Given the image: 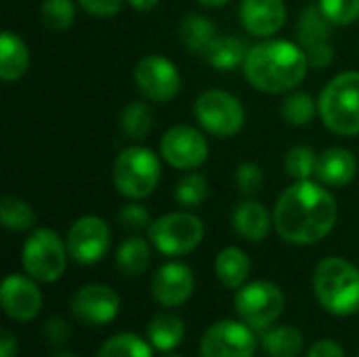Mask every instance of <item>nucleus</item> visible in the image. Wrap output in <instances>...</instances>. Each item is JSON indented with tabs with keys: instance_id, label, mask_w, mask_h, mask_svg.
<instances>
[{
	"instance_id": "1",
	"label": "nucleus",
	"mask_w": 359,
	"mask_h": 357,
	"mask_svg": "<svg viewBox=\"0 0 359 357\" xmlns=\"http://www.w3.org/2000/svg\"><path fill=\"white\" fill-rule=\"evenodd\" d=\"M337 202L332 194L305 179L290 185L276 204L273 223L290 244H313L324 240L337 225Z\"/></svg>"
},
{
	"instance_id": "2",
	"label": "nucleus",
	"mask_w": 359,
	"mask_h": 357,
	"mask_svg": "<svg viewBox=\"0 0 359 357\" xmlns=\"http://www.w3.org/2000/svg\"><path fill=\"white\" fill-rule=\"evenodd\" d=\"M307 55L288 40H267L248 48L244 74L261 93H286L297 88L307 76Z\"/></svg>"
},
{
	"instance_id": "3",
	"label": "nucleus",
	"mask_w": 359,
	"mask_h": 357,
	"mask_svg": "<svg viewBox=\"0 0 359 357\" xmlns=\"http://www.w3.org/2000/svg\"><path fill=\"white\" fill-rule=\"evenodd\" d=\"M313 292L320 305L332 316L347 318L358 314L359 269L341 257L320 261L313 274Z\"/></svg>"
},
{
	"instance_id": "4",
	"label": "nucleus",
	"mask_w": 359,
	"mask_h": 357,
	"mask_svg": "<svg viewBox=\"0 0 359 357\" xmlns=\"http://www.w3.org/2000/svg\"><path fill=\"white\" fill-rule=\"evenodd\" d=\"M320 116L337 135H359V72L339 74L324 86L320 95Z\"/></svg>"
},
{
	"instance_id": "5",
	"label": "nucleus",
	"mask_w": 359,
	"mask_h": 357,
	"mask_svg": "<svg viewBox=\"0 0 359 357\" xmlns=\"http://www.w3.org/2000/svg\"><path fill=\"white\" fill-rule=\"evenodd\" d=\"M158 181L160 162L147 147H128L114 162V185L130 200L147 198L156 189Z\"/></svg>"
},
{
	"instance_id": "6",
	"label": "nucleus",
	"mask_w": 359,
	"mask_h": 357,
	"mask_svg": "<svg viewBox=\"0 0 359 357\" xmlns=\"http://www.w3.org/2000/svg\"><path fill=\"white\" fill-rule=\"evenodd\" d=\"M286 305L284 292L278 284L257 280L244 284L236 297V311L240 320L252 330H267L278 322Z\"/></svg>"
},
{
	"instance_id": "7",
	"label": "nucleus",
	"mask_w": 359,
	"mask_h": 357,
	"mask_svg": "<svg viewBox=\"0 0 359 357\" xmlns=\"http://www.w3.org/2000/svg\"><path fill=\"white\" fill-rule=\"evenodd\" d=\"M21 261L29 278L50 284L63 276L67 250L53 229H36L23 244Z\"/></svg>"
},
{
	"instance_id": "8",
	"label": "nucleus",
	"mask_w": 359,
	"mask_h": 357,
	"mask_svg": "<svg viewBox=\"0 0 359 357\" xmlns=\"http://www.w3.org/2000/svg\"><path fill=\"white\" fill-rule=\"evenodd\" d=\"M149 238L158 252L166 257H181L198 248L204 238V225L196 215L170 213L154 221Z\"/></svg>"
},
{
	"instance_id": "9",
	"label": "nucleus",
	"mask_w": 359,
	"mask_h": 357,
	"mask_svg": "<svg viewBox=\"0 0 359 357\" xmlns=\"http://www.w3.org/2000/svg\"><path fill=\"white\" fill-rule=\"evenodd\" d=\"M196 118L206 133L227 139L242 130L246 114L233 95L225 90H206L196 101Z\"/></svg>"
},
{
	"instance_id": "10",
	"label": "nucleus",
	"mask_w": 359,
	"mask_h": 357,
	"mask_svg": "<svg viewBox=\"0 0 359 357\" xmlns=\"http://www.w3.org/2000/svg\"><path fill=\"white\" fill-rule=\"evenodd\" d=\"M255 351L257 339L252 328L233 320L212 324L200 341V357H252Z\"/></svg>"
},
{
	"instance_id": "11",
	"label": "nucleus",
	"mask_w": 359,
	"mask_h": 357,
	"mask_svg": "<svg viewBox=\"0 0 359 357\" xmlns=\"http://www.w3.org/2000/svg\"><path fill=\"white\" fill-rule=\"evenodd\" d=\"M135 82L143 97L156 103H164L177 97L181 88V76L172 61L160 55L143 57L135 67Z\"/></svg>"
},
{
	"instance_id": "12",
	"label": "nucleus",
	"mask_w": 359,
	"mask_h": 357,
	"mask_svg": "<svg viewBox=\"0 0 359 357\" xmlns=\"http://www.w3.org/2000/svg\"><path fill=\"white\" fill-rule=\"evenodd\" d=\"M109 227L99 217H80L67 231V252L80 265L101 261L109 248Z\"/></svg>"
},
{
	"instance_id": "13",
	"label": "nucleus",
	"mask_w": 359,
	"mask_h": 357,
	"mask_svg": "<svg viewBox=\"0 0 359 357\" xmlns=\"http://www.w3.org/2000/svg\"><path fill=\"white\" fill-rule=\"evenodd\" d=\"M162 158L179 170H196L208 158V143L191 126H172L160 143Z\"/></svg>"
},
{
	"instance_id": "14",
	"label": "nucleus",
	"mask_w": 359,
	"mask_h": 357,
	"mask_svg": "<svg viewBox=\"0 0 359 357\" xmlns=\"http://www.w3.org/2000/svg\"><path fill=\"white\" fill-rule=\"evenodd\" d=\"M72 314L86 324H109L120 311V297L114 288L103 284H88L74 292L69 301Z\"/></svg>"
},
{
	"instance_id": "15",
	"label": "nucleus",
	"mask_w": 359,
	"mask_h": 357,
	"mask_svg": "<svg viewBox=\"0 0 359 357\" xmlns=\"http://www.w3.org/2000/svg\"><path fill=\"white\" fill-rule=\"evenodd\" d=\"M0 301L4 314L15 322H29L42 309V295L34 280L13 274L2 282Z\"/></svg>"
},
{
	"instance_id": "16",
	"label": "nucleus",
	"mask_w": 359,
	"mask_h": 357,
	"mask_svg": "<svg viewBox=\"0 0 359 357\" xmlns=\"http://www.w3.org/2000/svg\"><path fill=\"white\" fill-rule=\"evenodd\" d=\"M194 292V274L185 263L162 265L151 280V295L164 307H179Z\"/></svg>"
},
{
	"instance_id": "17",
	"label": "nucleus",
	"mask_w": 359,
	"mask_h": 357,
	"mask_svg": "<svg viewBox=\"0 0 359 357\" xmlns=\"http://www.w3.org/2000/svg\"><path fill=\"white\" fill-rule=\"evenodd\" d=\"M240 19L252 36H273L286 23L284 0H242Z\"/></svg>"
},
{
	"instance_id": "18",
	"label": "nucleus",
	"mask_w": 359,
	"mask_h": 357,
	"mask_svg": "<svg viewBox=\"0 0 359 357\" xmlns=\"http://www.w3.org/2000/svg\"><path fill=\"white\" fill-rule=\"evenodd\" d=\"M358 170L355 156L345 147H330L320 154L316 164V177L330 187H345Z\"/></svg>"
},
{
	"instance_id": "19",
	"label": "nucleus",
	"mask_w": 359,
	"mask_h": 357,
	"mask_svg": "<svg viewBox=\"0 0 359 357\" xmlns=\"http://www.w3.org/2000/svg\"><path fill=\"white\" fill-rule=\"evenodd\" d=\"M231 223L236 234L248 242L265 240L271 229L269 210L257 200H244L242 204H238L231 215Z\"/></svg>"
},
{
	"instance_id": "20",
	"label": "nucleus",
	"mask_w": 359,
	"mask_h": 357,
	"mask_svg": "<svg viewBox=\"0 0 359 357\" xmlns=\"http://www.w3.org/2000/svg\"><path fill=\"white\" fill-rule=\"evenodd\" d=\"M215 274L225 288H231V290L242 288L250 276V259L244 250L236 246H227L217 255Z\"/></svg>"
},
{
	"instance_id": "21",
	"label": "nucleus",
	"mask_w": 359,
	"mask_h": 357,
	"mask_svg": "<svg viewBox=\"0 0 359 357\" xmlns=\"http://www.w3.org/2000/svg\"><path fill=\"white\" fill-rule=\"evenodd\" d=\"M261 345L269 357H299L305 347V337L297 326L280 324L263 330Z\"/></svg>"
},
{
	"instance_id": "22",
	"label": "nucleus",
	"mask_w": 359,
	"mask_h": 357,
	"mask_svg": "<svg viewBox=\"0 0 359 357\" xmlns=\"http://www.w3.org/2000/svg\"><path fill=\"white\" fill-rule=\"evenodd\" d=\"M29 65V53L25 42L15 32H2L0 36V78L4 82L19 80Z\"/></svg>"
},
{
	"instance_id": "23",
	"label": "nucleus",
	"mask_w": 359,
	"mask_h": 357,
	"mask_svg": "<svg viewBox=\"0 0 359 357\" xmlns=\"http://www.w3.org/2000/svg\"><path fill=\"white\" fill-rule=\"evenodd\" d=\"M185 337V324L181 322L179 316L175 314H158L151 318V322L147 324V339L151 343V347H156L158 351H172L181 345Z\"/></svg>"
},
{
	"instance_id": "24",
	"label": "nucleus",
	"mask_w": 359,
	"mask_h": 357,
	"mask_svg": "<svg viewBox=\"0 0 359 357\" xmlns=\"http://www.w3.org/2000/svg\"><path fill=\"white\" fill-rule=\"evenodd\" d=\"M246 55H248V48H246V44L240 38L227 36V34H219L212 40L210 48L204 53V59L212 67H217L221 72H229V69H233L240 63L244 65Z\"/></svg>"
},
{
	"instance_id": "25",
	"label": "nucleus",
	"mask_w": 359,
	"mask_h": 357,
	"mask_svg": "<svg viewBox=\"0 0 359 357\" xmlns=\"http://www.w3.org/2000/svg\"><path fill=\"white\" fill-rule=\"evenodd\" d=\"M332 21L324 15V11L320 8V4H309L305 6V11L299 17L297 23V36L299 42L307 48L313 44H322L330 40L332 34Z\"/></svg>"
},
{
	"instance_id": "26",
	"label": "nucleus",
	"mask_w": 359,
	"mask_h": 357,
	"mask_svg": "<svg viewBox=\"0 0 359 357\" xmlns=\"http://www.w3.org/2000/svg\"><path fill=\"white\" fill-rule=\"evenodd\" d=\"M149 259H151L149 244H147L143 238H128V240H124V242L118 246V252H116V267H118L124 276L135 278V276H141V274L147 269Z\"/></svg>"
},
{
	"instance_id": "27",
	"label": "nucleus",
	"mask_w": 359,
	"mask_h": 357,
	"mask_svg": "<svg viewBox=\"0 0 359 357\" xmlns=\"http://www.w3.org/2000/svg\"><path fill=\"white\" fill-rule=\"evenodd\" d=\"M179 34H181L183 44H185L191 53L202 55V57H204V53L210 48L212 40L219 36L215 23H212L210 19L202 17V15H191V17H187V19L181 23V32H179Z\"/></svg>"
},
{
	"instance_id": "28",
	"label": "nucleus",
	"mask_w": 359,
	"mask_h": 357,
	"mask_svg": "<svg viewBox=\"0 0 359 357\" xmlns=\"http://www.w3.org/2000/svg\"><path fill=\"white\" fill-rule=\"evenodd\" d=\"M120 126L128 139H143L154 126V114L151 107L143 101H133L122 109Z\"/></svg>"
},
{
	"instance_id": "29",
	"label": "nucleus",
	"mask_w": 359,
	"mask_h": 357,
	"mask_svg": "<svg viewBox=\"0 0 359 357\" xmlns=\"http://www.w3.org/2000/svg\"><path fill=\"white\" fill-rule=\"evenodd\" d=\"M97 357H154L151 343H145L137 335H114L109 337L103 347L99 349Z\"/></svg>"
},
{
	"instance_id": "30",
	"label": "nucleus",
	"mask_w": 359,
	"mask_h": 357,
	"mask_svg": "<svg viewBox=\"0 0 359 357\" xmlns=\"http://www.w3.org/2000/svg\"><path fill=\"white\" fill-rule=\"evenodd\" d=\"M0 223L11 231H25L36 225V213L27 202L8 196L0 204Z\"/></svg>"
},
{
	"instance_id": "31",
	"label": "nucleus",
	"mask_w": 359,
	"mask_h": 357,
	"mask_svg": "<svg viewBox=\"0 0 359 357\" xmlns=\"http://www.w3.org/2000/svg\"><path fill=\"white\" fill-rule=\"evenodd\" d=\"M42 23L53 32L67 29L76 19V6L74 0H44L40 6Z\"/></svg>"
},
{
	"instance_id": "32",
	"label": "nucleus",
	"mask_w": 359,
	"mask_h": 357,
	"mask_svg": "<svg viewBox=\"0 0 359 357\" xmlns=\"http://www.w3.org/2000/svg\"><path fill=\"white\" fill-rule=\"evenodd\" d=\"M282 116L292 126H307L316 118V101L307 93H294L282 103Z\"/></svg>"
},
{
	"instance_id": "33",
	"label": "nucleus",
	"mask_w": 359,
	"mask_h": 357,
	"mask_svg": "<svg viewBox=\"0 0 359 357\" xmlns=\"http://www.w3.org/2000/svg\"><path fill=\"white\" fill-rule=\"evenodd\" d=\"M316 164H318V156L311 147L307 145H297L286 154L284 166L288 177H292L294 181H305L311 175H316Z\"/></svg>"
},
{
	"instance_id": "34",
	"label": "nucleus",
	"mask_w": 359,
	"mask_h": 357,
	"mask_svg": "<svg viewBox=\"0 0 359 357\" xmlns=\"http://www.w3.org/2000/svg\"><path fill=\"white\" fill-rule=\"evenodd\" d=\"M206 194H208L206 177L200 175V173H189L179 181L175 198H177V202L181 206L194 208V206H200L206 200Z\"/></svg>"
},
{
	"instance_id": "35",
	"label": "nucleus",
	"mask_w": 359,
	"mask_h": 357,
	"mask_svg": "<svg viewBox=\"0 0 359 357\" xmlns=\"http://www.w3.org/2000/svg\"><path fill=\"white\" fill-rule=\"evenodd\" d=\"M318 4L334 25H349L359 19V0H320Z\"/></svg>"
},
{
	"instance_id": "36",
	"label": "nucleus",
	"mask_w": 359,
	"mask_h": 357,
	"mask_svg": "<svg viewBox=\"0 0 359 357\" xmlns=\"http://www.w3.org/2000/svg\"><path fill=\"white\" fill-rule=\"evenodd\" d=\"M236 181L244 196H252L263 187V170L255 162H244L236 173Z\"/></svg>"
},
{
	"instance_id": "37",
	"label": "nucleus",
	"mask_w": 359,
	"mask_h": 357,
	"mask_svg": "<svg viewBox=\"0 0 359 357\" xmlns=\"http://www.w3.org/2000/svg\"><path fill=\"white\" fill-rule=\"evenodd\" d=\"M118 219H120V223H122L124 227H128V229H143V227H147V221H149L147 210H145L141 204H126V206L120 210Z\"/></svg>"
},
{
	"instance_id": "38",
	"label": "nucleus",
	"mask_w": 359,
	"mask_h": 357,
	"mask_svg": "<svg viewBox=\"0 0 359 357\" xmlns=\"http://www.w3.org/2000/svg\"><path fill=\"white\" fill-rule=\"evenodd\" d=\"M42 335L46 337L48 343H53V345H63V343L69 339V326H67L61 318L50 316V318L44 322V326H42Z\"/></svg>"
},
{
	"instance_id": "39",
	"label": "nucleus",
	"mask_w": 359,
	"mask_h": 357,
	"mask_svg": "<svg viewBox=\"0 0 359 357\" xmlns=\"http://www.w3.org/2000/svg\"><path fill=\"white\" fill-rule=\"evenodd\" d=\"M78 2L86 13H90L95 17H111L124 4V0H78Z\"/></svg>"
},
{
	"instance_id": "40",
	"label": "nucleus",
	"mask_w": 359,
	"mask_h": 357,
	"mask_svg": "<svg viewBox=\"0 0 359 357\" xmlns=\"http://www.w3.org/2000/svg\"><path fill=\"white\" fill-rule=\"evenodd\" d=\"M305 55H307V61H309L311 67H326L332 61V57H334L330 42H322V44L307 46L305 48Z\"/></svg>"
},
{
	"instance_id": "41",
	"label": "nucleus",
	"mask_w": 359,
	"mask_h": 357,
	"mask_svg": "<svg viewBox=\"0 0 359 357\" xmlns=\"http://www.w3.org/2000/svg\"><path fill=\"white\" fill-rule=\"evenodd\" d=\"M307 357H345V351L339 343L324 339V341H318L309 347Z\"/></svg>"
},
{
	"instance_id": "42",
	"label": "nucleus",
	"mask_w": 359,
	"mask_h": 357,
	"mask_svg": "<svg viewBox=\"0 0 359 357\" xmlns=\"http://www.w3.org/2000/svg\"><path fill=\"white\" fill-rule=\"evenodd\" d=\"M17 356V339L8 328H2L0 332V357H15Z\"/></svg>"
},
{
	"instance_id": "43",
	"label": "nucleus",
	"mask_w": 359,
	"mask_h": 357,
	"mask_svg": "<svg viewBox=\"0 0 359 357\" xmlns=\"http://www.w3.org/2000/svg\"><path fill=\"white\" fill-rule=\"evenodd\" d=\"M126 2H128L135 11H143V13H145V11L156 8L160 0H126Z\"/></svg>"
},
{
	"instance_id": "44",
	"label": "nucleus",
	"mask_w": 359,
	"mask_h": 357,
	"mask_svg": "<svg viewBox=\"0 0 359 357\" xmlns=\"http://www.w3.org/2000/svg\"><path fill=\"white\" fill-rule=\"evenodd\" d=\"M198 2H202L204 6H223V4H227L229 0H198Z\"/></svg>"
},
{
	"instance_id": "45",
	"label": "nucleus",
	"mask_w": 359,
	"mask_h": 357,
	"mask_svg": "<svg viewBox=\"0 0 359 357\" xmlns=\"http://www.w3.org/2000/svg\"><path fill=\"white\" fill-rule=\"evenodd\" d=\"M55 357H80V356H76V353H67V351H63V353H59V356H55Z\"/></svg>"
},
{
	"instance_id": "46",
	"label": "nucleus",
	"mask_w": 359,
	"mask_h": 357,
	"mask_svg": "<svg viewBox=\"0 0 359 357\" xmlns=\"http://www.w3.org/2000/svg\"><path fill=\"white\" fill-rule=\"evenodd\" d=\"M162 357H181V356H177V353H168V356H162Z\"/></svg>"
},
{
	"instance_id": "47",
	"label": "nucleus",
	"mask_w": 359,
	"mask_h": 357,
	"mask_svg": "<svg viewBox=\"0 0 359 357\" xmlns=\"http://www.w3.org/2000/svg\"><path fill=\"white\" fill-rule=\"evenodd\" d=\"M358 357H359V356H358Z\"/></svg>"
}]
</instances>
